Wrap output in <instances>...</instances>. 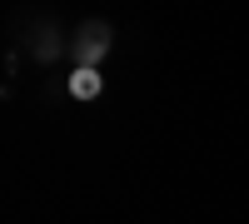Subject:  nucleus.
<instances>
[{
  "instance_id": "obj_1",
  "label": "nucleus",
  "mask_w": 249,
  "mask_h": 224,
  "mask_svg": "<svg viewBox=\"0 0 249 224\" xmlns=\"http://www.w3.org/2000/svg\"><path fill=\"white\" fill-rule=\"evenodd\" d=\"M70 95H75V100H95V95H100V70L80 65V70L70 75Z\"/></svg>"
},
{
  "instance_id": "obj_2",
  "label": "nucleus",
  "mask_w": 249,
  "mask_h": 224,
  "mask_svg": "<svg viewBox=\"0 0 249 224\" xmlns=\"http://www.w3.org/2000/svg\"><path fill=\"white\" fill-rule=\"evenodd\" d=\"M105 45H110V40H105V30H100V35L90 30V35H85V45H80V60H85V65L95 70V55H105Z\"/></svg>"
}]
</instances>
